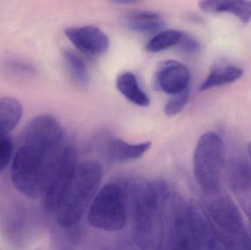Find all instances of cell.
<instances>
[{"instance_id":"6da1fadb","label":"cell","mask_w":251,"mask_h":250,"mask_svg":"<svg viewBox=\"0 0 251 250\" xmlns=\"http://www.w3.org/2000/svg\"><path fill=\"white\" fill-rule=\"evenodd\" d=\"M133 236L142 250L162 249L164 211L169 192L163 182L137 179L128 188Z\"/></svg>"},{"instance_id":"7a4b0ae2","label":"cell","mask_w":251,"mask_h":250,"mask_svg":"<svg viewBox=\"0 0 251 250\" xmlns=\"http://www.w3.org/2000/svg\"><path fill=\"white\" fill-rule=\"evenodd\" d=\"M101 178L102 170L97 161H84L76 165L63 199L54 213L60 227L71 228L82 220L97 195Z\"/></svg>"},{"instance_id":"3957f363","label":"cell","mask_w":251,"mask_h":250,"mask_svg":"<svg viewBox=\"0 0 251 250\" xmlns=\"http://www.w3.org/2000/svg\"><path fill=\"white\" fill-rule=\"evenodd\" d=\"M207 196L203 205L216 229L221 250L251 249L244 219L232 198L221 192Z\"/></svg>"},{"instance_id":"277c9868","label":"cell","mask_w":251,"mask_h":250,"mask_svg":"<svg viewBox=\"0 0 251 250\" xmlns=\"http://www.w3.org/2000/svg\"><path fill=\"white\" fill-rule=\"evenodd\" d=\"M59 152L49 154L22 144L12 163L13 186L27 198L37 199L41 197L49 169Z\"/></svg>"},{"instance_id":"5b68a950","label":"cell","mask_w":251,"mask_h":250,"mask_svg":"<svg viewBox=\"0 0 251 250\" xmlns=\"http://www.w3.org/2000/svg\"><path fill=\"white\" fill-rule=\"evenodd\" d=\"M224 157V142L218 134L208 132L201 136L193 155V170L198 184L206 195L221 192Z\"/></svg>"},{"instance_id":"8992f818","label":"cell","mask_w":251,"mask_h":250,"mask_svg":"<svg viewBox=\"0 0 251 250\" xmlns=\"http://www.w3.org/2000/svg\"><path fill=\"white\" fill-rule=\"evenodd\" d=\"M126 197L117 183L103 186L94 197L88 210V221L95 228L119 231L127 221Z\"/></svg>"},{"instance_id":"52a82bcc","label":"cell","mask_w":251,"mask_h":250,"mask_svg":"<svg viewBox=\"0 0 251 250\" xmlns=\"http://www.w3.org/2000/svg\"><path fill=\"white\" fill-rule=\"evenodd\" d=\"M76 165V151L72 146H63L53 160L41 193L43 206L54 214L70 183Z\"/></svg>"},{"instance_id":"ba28073f","label":"cell","mask_w":251,"mask_h":250,"mask_svg":"<svg viewBox=\"0 0 251 250\" xmlns=\"http://www.w3.org/2000/svg\"><path fill=\"white\" fill-rule=\"evenodd\" d=\"M162 249L192 250L188 203L177 193L165 201Z\"/></svg>"},{"instance_id":"9c48e42d","label":"cell","mask_w":251,"mask_h":250,"mask_svg":"<svg viewBox=\"0 0 251 250\" xmlns=\"http://www.w3.org/2000/svg\"><path fill=\"white\" fill-rule=\"evenodd\" d=\"M64 132L55 117L38 116L28 122L22 132V144L54 154L63 147Z\"/></svg>"},{"instance_id":"30bf717a","label":"cell","mask_w":251,"mask_h":250,"mask_svg":"<svg viewBox=\"0 0 251 250\" xmlns=\"http://www.w3.org/2000/svg\"><path fill=\"white\" fill-rule=\"evenodd\" d=\"M188 208L192 250H221L216 229L204 205L192 200Z\"/></svg>"},{"instance_id":"8fae6325","label":"cell","mask_w":251,"mask_h":250,"mask_svg":"<svg viewBox=\"0 0 251 250\" xmlns=\"http://www.w3.org/2000/svg\"><path fill=\"white\" fill-rule=\"evenodd\" d=\"M226 174L228 184L251 223V165L237 157L228 163Z\"/></svg>"},{"instance_id":"7c38bea8","label":"cell","mask_w":251,"mask_h":250,"mask_svg":"<svg viewBox=\"0 0 251 250\" xmlns=\"http://www.w3.org/2000/svg\"><path fill=\"white\" fill-rule=\"evenodd\" d=\"M190 81L188 68L177 60L161 62L155 73V85L168 95H175L188 89Z\"/></svg>"},{"instance_id":"4fadbf2b","label":"cell","mask_w":251,"mask_h":250,"mask_svg":"<svg viewBox=\"0 0 251 250\" xmlns=\"http://www.w3.org/2000/svg\"><path fill=\"white\" fill-rule=\"evenodd\" d=\"M65 34L78 50L90 57L102 55L110 48V38L107 34L95 26L68 28Z\"/></svg>"},{"instance_id":"5bb4252c","label":"cell","mask_w":251,"mask_h":250,"mask_svg":"<svg viewBox=\"0 0 251 250\" xmlns=\"http://www.w3.org/2000/svg\"><path fill=\"white\" fill-rule=\"evenodd\" d=\"M199 7L206 13H231L244 23L251 20V0H200Z\"/></svg>"},{"instance_id":"9a60e30c","label":"cell","mask_w":251,"mask_h":250,"mask_svg":"<svg viewBox=\"0 0 251 250\" xmlns=\"http://www.w3.org/2000/svg\"><path fill=\"white\" fill-rule=\"evenodd\" d=\"M151 146L149 142L130 144L121 139H113L107 143L106 158L111 163L134 161L144 155Z\"/></svg>"},{"instance_id":"2e32d148","label":"cell","mask_w":251,"mask_h":250,"mask_svg":"<svg viewBox=\"0 0 251 250\" xmlns=\"http://www.w3.org/2000/svg\"><path fill=\"white\" fill-rule=\"evenodd\" d=\"M243 75V70L237 66L228 62H218L211 68L207 78L201 86L200 91L233 83L240 79Z\"/></svg>"},{"instance_id":"e0dca14e","label":"cell","mask_w":251,"mask_h":250,"mask_svg":"<svg viewBox=\"0 0 251 250\" xmlns=\"http://www.w3.org/2000/svg\"><path fill=\"white\" fill-rule=\"evenodd\" d=\"M126 25L131 30L140 33H157L165 26L159 13L148 10L131 12L126 19Z\"/></svg>"},{"instance_id":"ac0fdd59","label":"cell","mask_w":251,"mask_h":250,"mask_svg":"<svg viewBox=\"0 0 251 250\" xmlns=\"http://www.w3.org/2000/svg\"><path fill=\"white\" fill-rule=\"evenodd\" d=\"M116 88L123 96L135 105L147 107L150 104L149 97L140 88L135 75L131 72H125L118 76Z\"/></svg>"},{"instance_id":"d6986e66","label":"cell","mask_w":251,"mask_h":250,"mask_svg":"<svg viewBox=\"0 0 251 250\" xmlns=\"http://www.w3.org/2000/svg\"><path fill=\"white\" fill-rule=\"evenodd\" d=\"M23 114L22 104L11 97L0 98V135H7L19 124Z\"/></svg>"},{"instance_id":"ffe728a7","label":"cell","mask_w":251,"mask_h":250,"mask_svg":"<svg viewBox=\"0 0 251 250\" xmlns=\"http://www.w3.org/2000/svg\"><path fill=\"white\" fill-rule=\"evenodd\" d=\"M63 58L74 80L80 85H86L90 80L89 70L85 62L72 50L65 49Z\"/></svg>"},{"instance_id":"44dd1931","label":"cell","mask_w":251,"mask_h":250,"mask_svg":"<svg viewBox=\"0 0 251 250\" xmlns=\"http://www.w3.org/2000/svg\"><path fill=\"white\" fill-rule=\"evenodd\" d=\"M182 32L175 29H167L158 32L146 45L148 52L156 53L176 45Z\"/></svg>"},{"instance_id":"7402d4cb","label":"cell","mask_w":251,"mask_h":250,"mask_svg":"<svg viewBox=\"0 0 251 250\" xmlns=\"http://www.w3.org/2000/svg\"><path fill=\"white\" fill-rule=\"evenodd\" d=\"M189 95H190L189 88L179 93L173 95L172 98L167 102L165 106V113L166 115H175L180 113L187 104Z\"/></svg>"},{"instance_id":"603a6c76","label":"cell","mask_w":251,"mask_h":250,"mask_svg":"<svg viewBox=\"0 0 251 250\" xmlns=\"http://www.w3.org/2000/svg\"><path fill=\"white\" fill-rule=\"evenodd\" d=\"M14 145L8 135H0V173L4 171L11 161Z\"/></svg>"},{"instance_id":"cb8c5ba5","label":"cell","mask_w":251,"mask_h":250,"mask_svg":"<svg viewBox=\"0 0 251 250\" xmlns=\"http://www.w3.org/2000/svg\"><path fill=\"white\" fill-rule=\"evenodd\" d=\"M178 50L189 55L198 54L200 51V44L199 41L187 32H183L181 38L176 44Z\"/></svg>"},{"instance_id":"d4e9b609","label":"cell","mask_w":251,"mask_h":250,"mask_svg":"<svg viewBox=\"0 0 251 250\" xmlns=\"http://www.w3.org/2000/svg\"><path fill=\"white\" fill-rule=\"evenodd\" d=\"M10 68L13 69L15 71L19 72V73H32L34 71L33 67L29 65L25 64L21 62H12L8 65Z\"/></svg>"},{"instance_id":"484cf974","label":"cell","mask_w":251,"mask_h":250,"mask_svg":"<svg viewBox=\"0 0 251 250\" xmlns=\"http://www.w3.org/2000/svg\"><path fill=\"white\" fill-rule=\"evenodd\" d=\"M114 4H119V5H131V4H136L141 0H110Z\"/></svg>"},{"instance_id":"4316f807","label":"cell","mask_w":251,"mask_h":250,"mask_svg":"<svg viewBox=\"0 0 251 250\" xmlns=\"http://www.w3.org/2000/svg\"><path fill=\"white\" fill-rule=\"evenodd\" d=\"M248 151H249V156H250L251 159V142L248 145Z\"/></svg>"},{"instance_id":"83f0119b","label":"cell","mask_w":251,"mask_h":250,"mask_svg":"<svg viewBox=\"0 0 251 250\" xmlns=\"http://www.w3.org/2000/svg\"><path fill=\"white\" fill-rule=\"evenodd\" d=\"M249 239H250V248L251 249V236H249Z\"/></svg>"}]
</instances>
